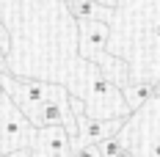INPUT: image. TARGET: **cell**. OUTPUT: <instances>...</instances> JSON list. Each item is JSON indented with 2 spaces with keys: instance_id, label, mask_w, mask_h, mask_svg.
Segmentation results:
<instances>
[{
  "instance_id": "cell-1",
  "label": "cell",
  "mask_w": 160,
  "mask_h": 157,
  "mask_svg": "<svg viewBox=\"0 0 160 157\" xmlns=\"http://www.w3.org/2000/svg\"><path fill=\"white\" fill-rule=\"evenodd\" d=\"M33 138H36V127L14 105V99L6 94L0 99V155H8L17 149H31Z\"/></svg>"
},
{
  "instance_id": "cell-2",
  "label": "cell",
  "mask_w": 160,
  "mask_h": 157,
  "mask_svg": "<svg viewBox=\"0 0 160 157\" xmlns=\"http://www.w3.org/2000/svg\"><path fill=\"white\" fill-rule=\"evenodd\" d=\"M0 80H3L8 96L14 99V105L22 110L25 116L33 113L36 108H42L44 102H50V99H55V96H61L66 91V88H61V86H52V83H44V80L11 77V75H6V72H0Z\"/></svg>"
},
{
  "instance_id": "cell-3",
  "label": "cell",
  "mask_w": 160,
  "mask_h": 157,
  "mask_svg": "<svg viewBox=\"0 0 160 157\" xmlns=\"http://www.w3.org/2000/svg\"><path fill=\"white\" fill-rule=\"evenodd\" d=\"M31 152L33 157H72L75 138L69 135L66 127H44V130H36Z\"/></svg>"
},
{
  "instance_id": "cell-4",
  "label": "cell",
  "mask_w": 160,
  "mask_h": 157,
  "mask_svg": "<svg viewBox=\"0 0 160 157\" xmlns=\"http://www.w3.org/2000/svg\"><path fill=\"white\" fill-rule=\"evenodd\" d=\"M122 94H124V102H127L130 110H138V108H144L155 94H160V86L158 83H146V80L144 83H127Z\"/></svg>"
},
{
  "instance_id": "cell-5",
  "label": "cell",
  "mask_w": 160,
  "mask_h": 157,
  "mask_svg": "<svg viewBox=\"0 0 160 157\" xmlns=\"http://www.w3.org/2000/svg\"><path fill=\"white\" fill-rule=\"evenodd\" d=\"M108 36H111L108 22H102V19H88V22H83V39H80V42H83V47L105 50Z\"/></svg>"
},
{
  "instance_id": "cell-6",
  "label": "cell",
  "mask_w": 160,
  "mask_h": 157,
  "mask_svg": "<svg viewBox=\"0 0 160 157\" xmlns=\"http://www.w3.org/2000/svg\"><path fill=\"white\" fill-rule=\"evenodd\" d=\"M66 6H69V11L75 14V19H80V22L108 17V11H105L97 0H66Z\"/></svg>"
},
{
  "instance_id": "cell-7",
  "label": "cell",
  "mask_w": 160,
  "mask_h": 157,
  "mask_svg": "<svg viewBox=\"0 0 160 157\" xmlns=\"http://www.w3.org/2000/svg\"><path fill=\"white\" fill-rule=\"evenodd\" d=\"M99 146V155L102 157H116L122 149H124V132H119V135H113V138H108V141L97 143Z\"/></svg>"
},
{
  "instance_id": "cell-8",
  "label": "cell",
  "mask_w": 160,
  "mask_h": 157,
  "mask_svg": "<svg viewBox=\"0 0 160 157\" xmlns=\"http://www.w3.org/2000/svg\"><path fill=\"white\" fill-rule=\"evenodd\" d=\"M11 55V31H8V25H3L0 22V72L6 69V58Z\"/></svg>"
},
{
  "instance_id": "cell-9",
  "label": "cell",
  "mask_w": 160,
  "mask_h": 157,
  "mask_svg": "<svg viewBox=\"0 0 160 157\" xmlns=\"http://www.w3.org/2000/svg\"><path fill=\"white\" fill-rule=\"evenodd\" d=\"M72 157H102V155H99V146L97 143H80L75 138V155Z\"/></svg>"
},
{
  "instance_id": "cell-10",
  "label": "cell",
  "mask_w": 160,
  "mask_h": 157,
  "mask_svg": "<svg viewBox=\"0 0 160 157\" xmlns=\"http://www.w3.org/2000/svg\"><path fill=\"white\" fill-rule=\"evenodd\" d=\"M0 157H33L31 149H17V152H8V155H0Z\"/></svg>"
},
{
  "instance_id": "cell-11",
  "label": "cell",
  "mask_w": 160,
  "mask_h": 157,
  "mask_svg": "<svg viewBox=\"0 0 160 157\" xmlns=\"http://www.w3.org/2000/svg\"><path fill=\"white\" fill-rule=\"evenodd\" d=\"M116 157H135V152H132L130 146H124V149H122V152H119V155H116Z\"/></svg>"
},
{
  "instance_id": "cell-12",
  "label": "cell",
  "mask_w": 160,
  "mask_h": 157,
  "mask_svg": "<svg viewBox=\"0 0 160 157\" xmlns=\"http://www.w3.org/2000/svg\"><path fill=\"white\" fill-rule=\"evenodd\" d=\"M152 157H160V138L155 141V146H152Z\"/></svg>"
},
{
  "instance_id": "cell-13",
  "label": "cell",
  "mask_w": 160,
  "mask_h": 157,
  "mask_svg": "<svg viewBox=\"0 0 160 157\" xmlns=\"http://www.w3.org/2000/svg\"><path fill=\"white\" fill-rule=\"evenodd\" d=\"M6 94H8V91H6V86H3V80H0V99H3Z\"/></svg>"
}]
</instances>
